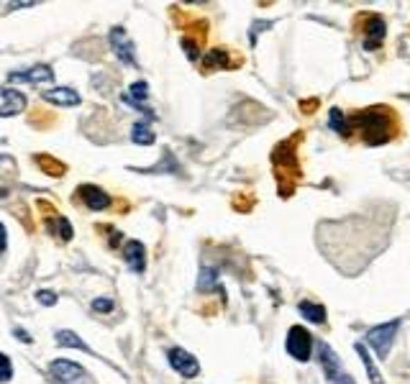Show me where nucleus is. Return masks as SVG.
Segmentation results:
<instances>
[{"mask_svg": "<svg viewBox=\"0 0 410 384\" xmlns=\"http://www.w3.org/2000/svg\"><path fill=\"white\" fill-rule=\"evenodd\" d=\"M346 121H349V134H352V128L361 131L364 143H369V146H379V143H387L393 139L395 121L390 116V110L382 108V105L379 108H364Z\"/></svg>", "mask_w": 410, "mask_h": 384, "instance_id": "f257e3e1", "label": "nucleus"}, {"mask_svg": "<svg viewBox=\"0 0 410 384\" xmlns=\"http://www.w3.org/2000/svg\"><path fill=\"white\" fill-rule=\"evenodd\" d=\"M398 328H400V320H390V323L375 326L367 333V343L375 349V354L379 356V359H387V354H390V346H393V341H395Z\"/></svg>", "mask_w": 410, "mask_h": 384, "instance_id": "f03ea898", "label": "nucleus"}, {"mask_svg": "<svg viewBox=\"0 0 410 384\" xmlns=\"http://www.w3.org/2000/svg\"><path fill=\"white\" fill-rule=\"evenodd\" d=\"M318 361L321 367H323V372H326L328 382L331 384H354V379L349 374H346V369L341 367V361H339V356H336V351H331V346L328 343H318Z\"/></svg>", "mask_w": 410, "mask_h": 384, "instance_id": "7ed1b4c3", "label": "nucleus"}, {"mask_svg": "<svg viewBox=\"0 0 410 384\" xmlns=\"http://www.w3.org/2000/svg\"><path fill=\"white\" fill-rule=\"evenodd\" d=\"M49 374L54 376V382L59 384H80L87 379V372H85L80 364H75V361H67V359H57L49 364Z\"/></svg>", "mask_w": 410, "mask_h": 384, "instance_id": "20e7f679", "label": "nucleus"}, {"mask_svg": "<svg viewBox=\"0 0 410 384\" xmlns=\"http://www.w3.org/2000/svg\"><path fill=\"white\" fill-rule=\"evenodd\" d=\"M287 354L298 361H308L310 359V349H313V338L302 326H293L287 333Z\"/></svg>", "mask_w": 410, "mask_h": 384, "instance_id": "39448f33", "label": "nucleus"}, {"mask_svg": "<svg viewBox=\"0 0 410 384\" xmlns=\"http://www.w3.org/2000/svg\"><path fill=\"white\" fill-rule=\"evenodd\" d=\"M167 361L169 367L175 369L177 374H182L185 379H193V376H198V372H200V364H198V359H195L190 351L185 349H169L167 351Z\"/></svg>", "mask_w": 410, "mask_h": 384, "instance_id": "423d86ee", "label": "nucleus"}, {"mask_svg": "<svg viewBox=\"0 0 410 384\" xmlns=\"http://www.w3.org/2000/svg\"><path fill=\"white\" fill-rule=\"evenodd\" d=\"M110 46H113V54H116L123 64H131V67H136V57H134V42L128 39V34H126L121 26H116L113 31H110Z\"/></svg>", "mask_w": 410, "mask_h": 384, "instance_id": "0eeeda50", "label": "nucleus"}, {"mask_svg": "<svg viewBox=\"0 0 410 384\" xmlns=\"http://www.w3.org/2000/svg\"><path fill=\"white\" fill-rule=\"evenodd\" d=\"M10 82H31V85H49L54 82V69L49 64H36L31 69H24V72H10L8 75Z\"/></svg>", "mask_w": 410, "mask_h": 384, "instance_id": "6e6552de", "label": "nucleus"}, {"mask_svg": "<svg viewBox=\"0 0 410 384\" xmlns=\"http://www.w3.org/2000/svg\"><path fill=\"white\" fill-rule=\"evenodd\" d=\"M26 108V95L13 87H0V116L10 118L18 116Z\"/></svg>", "mask_w": 410, "mask_h": 384, "instance_id": "1a4fd4ad", "label": "nucleus"}, {"mask_svg": "<svg viewBox=\"0 0 410 384\" xmlns=\"http://www.w3.org/2000/svg\"><path fill=\"white\" fill-rule=\"evenodd\" d=\"M77 192H80L83 202L90 210H105L110 205L108 192L103 190V187H98V184H80V190Z\"/></svg>", "mask_w": 410, "mask_h": 384, "instance_id": "9d476101", "label": "nucleus"}, {"mask_svg": "<svg viewBox=\"0 0 410 384\" xmlns=\"http://www.w3.org/2000/svg\"><path fill=\"white\" fill-rule=\"evenodd\" d=\"M42 98L46 103H54V105H62V108H75L83 103L80 92H75L72 87H54V90L42 92Z\"/></svg>", "mask_w": 410, "mask_h": 384, "instance_id": "9b49d317", "label": "nucleus"}, {"mask_svg": "<svg viewBox=\"0 0 410 384\" xmlns=\"http://www.w3.org/2000/svg\"><path fill=\"white\" fill-rule=\"evenodd\" d=\"M123 259L126 264H128V269L131 272H136V274H142L144 269H146V249H144L142 241H128L123 246Z\"/></svg>", "mask_w": 410, "mask_h": 384, "instance_id": "f8f14e48", "label": "nucleus"}, {"mask_svg": "<svg viewBox=\"0 0 410 384\" xmlns=\"http://www.w3.org/2000/svg\"><path fill=\"white\" fill-rule=\"evenodd\" d=\"M364 34H367L364 46H367L369 51L377 49V46L382 44V39H385V21H382L379 16H367V28H364Z\"/></svg>", "mask_w": 410, "mask_h": 384, "instance_id": "ddd939ff", "label": "nucleus"}, {"mask_svg": "<svg viewBox=\"0 0 410 384\" xmlns=\"http://www.w3.org/2000/svg\"><path fill=\"white\" fill-rule=\"evenodd\" d=\"M46 228H49V234H54L59 238V241H72V236H75V231H72V223H69L65 216H54L46 223Z\"/></svg>", "mask_w": 410, "mask_h": 384, "instance_id": "4468645a", "label": "nucleus"}, {"mask_svg": "<svg viewBox=\"0 0 410 384\" xmlns=\"http://www.w3.org/2000/svg\"><path fill=\"white\" fill-rule=\"evenodd\" d=\"M57 343L59 346H67V349H80V351H85V354H92L90 346H87L75 331H57Z\"/></svg>", "mask_w": 410, "mask_h": 384, "instance_id": "2eb2a0df", "label": "nucleus"}, {"mask_svg": "<svg viewBox=\"0 0 410 384\" xmlns=\"http://www.w3.org/2000/svg\"><path fill=\"white\" fill-rule=\"evenodd\" d=\"M203 64H205V69H228L231 59H228L226 49H210L203 59Z\"/></svg>", "mask_w": 410, "mask_h": 384, "instance_id": "dca6fc26", "label": "nucleus"}, {"mask_svg": "<svg viewBox=\"0 0 410 384\" xmlns=\"http://www.w3.org/2000/svg\"><path fill=\"white\" fill-rule=\"evenodd\" d=\"M354 349H357V354L361 356V361H364V367H367V374L369 379H372V384H385L382 382V376H379V369L372 364V356H369V351L364 343H354Z\"/></svg>", "mask_w": 410, "mask_h": 384, "instance_id": "f3484780", "label": "nucleus"}, {"mask_svg": "<svg viewBox=\"0 0 410 384\" xmlns=\"http://www.w3.org/2000/svg\"><path fill=\"white\" fill-rule=\"evenodd\" d=\"M131 139H134V143L149 146V143H154V131H151V125L146 121H139L134 125V131H131Z\"/></svg>", "mask_w": 410, "mask_h": 384, "instance_id": "a211bd4d", "label": "nucleus"}, {"mask_svg": "<svg viewBox=\"0 0 410 384\" xmlns=\"http://www.w3.org/2000/svg\"><path fill=\"white\" fill-rule=\"evenodd\" d=\"M300 313L313 323H326V308L323 305H313V302H300Z\"/></svg>", "mask_w": 410, "mask_h": 384, "instance_id": "6ab92c4d", "label": "nucleus"}, {"mask_svg": "<svg viewBox=\"0 0 410 384\" xmlns=\"http://www.w3.org/2000/svg\"><path fill=\"white\" fill-rule=\"evenodd\" d=\"M328 123H331V128H334V131H339L341 136H349V121H346V116H343L339 108L331 110V116H328Z\"/></svg>", "mask_w": 410, "mask_h": 384, "instance_id": "aec40b11", "label": "nucleus"}, {"mask_svg": "<svg viewBox=\"0 0 410 384\" xmlns=\"http://www.w3.org/2000/svg\"><path fill=\"white\" fill-rule=\"evenodd\" d=\"M36 162H39V164H44V167L49 169V175H51V177L65 175V164H57L54 159H49V157H36Z\"/></svg>", "mask_w": 410, "mask_h": 384, "instance_id": "412c9836", "label": "nucleus"}, {"mask_svg": "<svg viewBox=\"0 0 410 384\" xmlns=\"http://www.w3.org/2000/svg\"><path fill=\"white\" fill-rule=\"evenodd\" d=\"M10 376H13V364L10 359L0 351V382H10Z\"/></svg>", "mask_w": 410, "mask_h": 384, "instance_id": "4be33fe9", "label": "nucleus"}, {"mask_svg": "<svg viewBox=\"0 0 410 384\" xmlns=\"http://www.w3.org/2000/svg\"><path fill=\"white\" fill-rule=\"evenodd\" d=\"M36 300L42 302V305H46V308H51V305H57V293H51V290H39L36 293Z\"/></svg>", "mask_w": 410, "mask_h": 384, "instance_id": "5701e85b", "label": "nucleus"}, {"mask_svg": "<svg viewBox=\"0 0 410 384\" xmlns=\"http://www.w3.org/2000/svg\"><path fill=\"white\" fill-rule=\"evenodd\" d=\"M92 310L95 313H110L113 310V300H108V297H95L92 300Z\"/></svg>", "mask_w": 410, "mask_h": 384, "instance_id": "b1692460", "label": "nucleus"}, {"mask_svg": "<svg viewBox=\"0 0 410 384\" xmlns=\"http://www.w3.org/2000/svg\"><path fill=\"white\" fill-rule=\"evenodd\" d=\"M182 46H185V54L190 59H198V44L190 42V39H182Z\"/></svg>", "mask_w": 410, "mask_h": 384, "instance_id": "393cba45", "label": "nucleus"}, {"mask_svg": "<svg viewBox=\"0 0 410 384\" xmlns=\"http://www.w3.org/2000/svg\"><path fill=\"white\" fill-rule=\"evenodd\" d=\"M6 243H8V234H6V226L0 223V254L6 251Z\"/></svg>", "mask_w": 410, "mask_h": 384, "instance_id": "a878e982", "label": "nucleus"}, {"mask_svg": "<svg viewBox=\"0 0 410 384\" xmlns=\"http://www.w3.org/2000/svg\"><path fill=\"white\" fill-rule=\"evenodd\" d=\"M13 335H16L18 341H24V343H31V335L26 333V331H21V328H16V331H13Z\"/></svg>", "mask_w": 410, "mask_h": 384, "instance_id": "bb28decb", "label": "nucleus"}]
</instances>
